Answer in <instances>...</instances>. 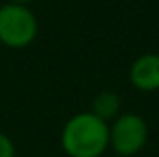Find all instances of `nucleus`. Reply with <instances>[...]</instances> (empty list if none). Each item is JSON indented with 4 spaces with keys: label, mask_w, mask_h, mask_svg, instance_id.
Returning a JSON list of instances; mask_svg holds the SVG:
<instances>
[{
    "label": "nucleus",
    "mask_w": 159,
    "mask_h": 157,
    "mask_svg": "<svg viewBox=\"0 0 159 157\" xmlns=\"http://www.w3.org/2000/svg\"><path fill=\"white\" fill-rule=\"evenodd\" d=\"M61 147L69 157H103L109 149V123L93 111L75 113L62 125Z\"/></svg>",
    "instance_id": "nucleus-1"
},
{
    "label": "nucleus",
    "mask_w": 159,
    "mask_h": 157,
    "mask_svg": "<svg viewBox=\"0 0 159 157\" xmlns=\"http://www.w3.org/2000/svg\"><path fill=\"white\" fill-rule=\"evenodd\" d=\"M39 34V20L26 4L6 2L0 6V44L6 48L30 47Z\"/></svg>",
    "instance_id": "nucleus-2"
},
{
    "label": "nucleus",
    "mask_w": 159,
    "mask_h": 157,
    "mask_svg": "<svg viewBox=\"0 0 159 157\" xmlns=\"http://www.w3.org/2000/svg\"><path fill=\"white\" fill-rule=\"evenodd\" d=\"M149 125L139 113L125 111L109 123V149L119 157H133L147 145Z\"/></svg>",
    "instance_id": "nucleus-3"
},
{
    "label": "nucleus",
    "mask_w": 159,
    "mask_h": 157,
    "mask_svg": "<svg viewBox=\"0 0 159 157\" xmlns=\"http://www.w3.org/2000/svg\"><path fill=\"white\" fill-rule=\"evenodd\" d=\"M129 83L141 93L159 91V52L139 55L129 67Z\"/></svg>",
    "instance_id": "nucleus-4"
},
{
    "label": "nucleus",
    "mask_w": 159,
    "mask_h": 157,
    "mask_svg": "<svg viewBox=\"0 0 159 157\" xmlns=\"http://www.w3.org/2000/svg\"><path fill=\"white\" fill-rule=\"evenodd\" d=\"M97 117H101L103 121L111 123L117 115L121 113V97L115 91H101L99 95H95L93 103H91V109Z\"/></svg>",
    "instance_id": "nucleus-5"
},
{
    "label": "nucleus",
    "mask_w": 159,
    "mask_h": 157,
    "mask_svg": "<svg viewBox=\"0 0 159 157\" xmlns=\"http://www.w3.org/2000/svg\"><path fill=\"white\" fill-rule=\"evenodd\" d=\"M0 157H16V145L6 133L0 131Z\"/></svg>",
    "instance_id": "nucleus-6"
},
{
    "label": "nucleus",
    "mask_w": 159,
    "mask_h": 157,
    "mask_svg": "<svg viewBox=\"0 0 159 157\" xmlns=\"http://www.w3.org/2000/svg\"><path fill=\"white\" fill-rule=\"evenodd\" d=\"M8 2H16V4H26V6H30L34 0H8Z\"/></svg>",
    "instance_id": "nucleus-7"
}]
</instances>
